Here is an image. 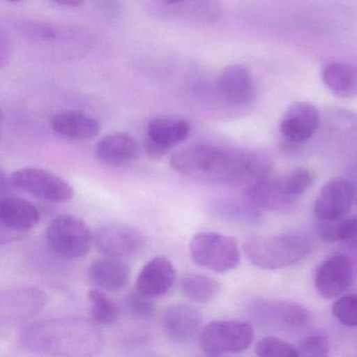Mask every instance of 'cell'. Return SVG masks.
<instances>
[{
  "label": "cell",
  "instance_id": "cell-1",
  "mask_svg": "<svg viewBox=\"0 0 357 357\" xmlns=\"http://www.w3.org/2000/svg\"><path fill=\"white\" fill-rule=\"evenodd\" d=\"M170 164L176 172L190 178L225 185H250L271 170V160L263 154L204 143L177 150Z\"/></svg>",
  "mask_w": 357,
  "mask_h": 357
},
{
  "label": "cell",
  "instance_id": "cell-2",
  "mask_svg": "<svg viewBox=\"0 0 357 357\" xmlns=\"http://www.w3.org/2000/svg\"><path fill=\"white\" fill-rule=\"evenodd\" d=\"M20 340L30 352L51 356H91L104 346L99 328L76 317L35 321L24 328Z\"/></svg>",
  "mask_w": 357,
  "mask_h": 357
},
{
  "label": "cell",
  "instance_id": "cell-3",
  "mask_svg": "<svg viewBox=\"0 0 357 357\" xmlns=\"http://www.w3.org/2000/svg\"><path fill=\"white\" fill-rule=\"evenodd\" d=\"M312 245V237L306 231H287L250 236L244 241L243 252L254 266L273 271L298 262Z\"/></svg>",
  "mask_w": 357,
  "mask_h": 357
},
{
  "label": "cell",
  "instance_id": "cell-4",
  "mask_svg": "<svg viewBox=\"0 0 357 357\" xmlns=\"http://www.w3.org/2000/svg\"><path fill=\"white\" fill-rule=\"evenodd\" d=\"M190 255L196 264L219 273L234 271L241 261L237 240L213 231L196 234L190 241Z\"/></svg>",
  "mask_w": 357,
  "mask_h": 357
},
{
  "label": "cell",
  "instance_id": "cell-5",
  "mask_svg": "<svg viewBox=\"0 0 357 357\" xmlns=\"http://www.w3.org/2000/svg\"><path fill=\"white\" fill-rule=\"evenodd\" d=\"M199 347L210 356L233 354L245 351L254 342V328L238 319L211 321L200 332Z\"/></svg>",
  "mask_w": 357,
  "mask_h": 357
},
{
  "label": "cell",
  "instance_id": "cell-6",
  "mask_svg": "<svg viewBox=\"0 0 357 357\" xmlns=\"http://www.w3.org/2000/svg\"><path fill=\"white\" fill-rule=\"evenodd\" d=\"M47 242L57 256L79 259L91 250L93 234L84 221L70 215H62L47 225Z\"/></svg>",
  "mask_w": 357,
  "mask_h": 357
},
{
  "label": "cell",
  "instance_id": "cell-7",
  "mask_svg": "<svg viewBox=\"0 0 357 357\" xmlns=\"http://www.w3.org/2000/svg\"><path fill=\"white\" fill-rule=\"evenodd\" d=\"M15 189L49 202H66L74 196V188L55 173L38 168H22L9 178Z\"/></svg>",
  "mask_w": 357,
  "mask_h": 357
},
{
  "label": "cell",
  "instance_id": "cell-8",
  "mask_svg": "<svg viewBox=\"0 0 357 357\" xmlns=\"http://www.w3.org/2000/svg\"><path fill=\"white\" fill-rule=\"evenodd\" d=\"M248 204L257 210L288 212L300 198L294 193L287 176H269L268 174L252 181L244 191Z\"/></svg>",
  "mask_w": 357,
  "mask_h": 357
},
{
  "label": "cell",
  "instance_id": "cell-9",
  "mask_svg": "<svg viewBox=\"0 0 357 357\" xmlns=\"http://www.w3.org/2000/svg\"><path fill=\"white\" fill-rule=\"evenodd\" d=\"M252 319L260 325L279 329H298L310 321V313L298 303L257 300L248 307Z\"/></svg>",
  "mask_w": 357,
  "mask_h": 357
},
{
  "label": "cell",
  "instance_id": "cell-10",
  "mask_svg": "<svg viewBox=\"0 0 357 357\" xmlns=\"http://www.w3.org/2000/svg\"><path fill=\"white\" fill-rule=\"evenodd\" d=\"M47 303L45 292L36 288H17L3 292L0 298L1 325H20L40 313Z\"/></svg>",
  "mask_w": 357,
  "mask_h": 357
},
{
  "label": "cell",
  "instance_id": "cell-11",
  "mask_svg": "<svg viewBox=\"0 0 357 357\" xmlns=\"http://www.w3.org/2000/svg\"><path fill=\"white\" fill-rule=\"evenodd\" d=\"M145 240L139 231L124 225H105L93 233V245L104 256H135L143 250Z\"/></svg>",
  "mask_w": 357,
  "mask_h": 357
},
{
  "label": "cell",
  "instance_id": "cell-12",
  "mask_svg": "<svg viewBox=\"0 0 357 357\" xmlns=\"http://www.w3.org/2000/svg\"><path fill=\"white\" fill-rule=\"evenodd\" d=\"M353 280L354 271L350 259L344 255H332L315 271V289L319 296L330 300L350 289Z\"/></svg>",
  "mask_w": 357,
  "mask_h": 357
},
{
  "label": "cell",
  "instance_id": "cell-13",
  "mask_svg": "<svg viewBox=\"0 0 357 357\" xmlns=\"http://www.w3.org/2000/svg\"><path fill=\"white\" fill-rule=\"evenodd\" d=\"M191 132V125L181 119L155 118L147 127L145 149L148 155L160 158L181 145Z\"/></svg>",
  "mask_w": 357,
  "mask_h": 357
},
{
  "label": "cell",
  "instance_id": "cell-14",
  "mask_svg": "<svg viewBox=\"0 0 357 357\" xmlns=\"http://www.w3.org/2000/svg\"><path fill=\"white\" fill-rule=\"evenodd\" d=\"M356 200V189L351 181L336 178L321 187L314 204L319 220H332L346 216Z\"/></svg>",
  "mask_w": 357,
  "mask_h": 357
},
{
  "label": "cell",
  "instance_id": "cell-15",
  "mask_svg": "<svg viewBox=\"0 0 357 357\" xmlns=\"http://www.w3.org/2000/svg\"><path fill=\"white\" fill-rule=\"evenodd\" d=\"M321 124L319 110L308 102H296L286 110L280 122V132L291 145H300L314 135Z\"/></svg>",
  "mask_w": 357,
  "mask_h": 357
},
{
  "label": "cell",
  "instance_id": "cell-16",
  "mask_svg": "<svg viewBox=\"0 0 357 357\" xmlns=\"http://www.w3.org/2000/svg\"><path fill=\"white\" fill-rule=\"evenodd\" d=\"M162 323L169 340L176 344H189L199 337L202 315L195 307L178 303L167 309Z\"/></svg>",
  "mask_w": 357,
  "mask_h": 357
},
{
  "label": "cell",
  "instance_id": "cell-17",
  "mask_svg": "<svg viewBox=\"0 0 357 357\" xmlns=\"http://www.w3.org/2000/svg\"><path fill=\"white\" fill-rule=\"evenodd\" d=\"M217 89L223 103L233 107L246 105L254 99V81L248 68L239 64L227 66L222 70Z\"/></svg>",
  "mask_w": 357,
  "mask_h": 357
},
{
  "label": "cell",
  "instance_id": "cell-18",
  "mask_svg": "<svg viewBox=\"0 0 357 357\" xmlns=\"http://www.w3.org/2000/svg\"><path fill=\"white\" fill-rule=\"evenodd\" d=\"M176 271L174 265L164 256L151 259L139 271L137 290L144 296L155 298L166 294L174 285Z\"/></svg>",
  "mask_w": 357,
  "mask_h": 357
},
{
  "label": "cell",
  "instance_id": "cell-19",
  "mask_svg": "<svg viewBox=\"0 0 357 357\" xmlns=\"http://www.w3.org/2000/svg\"><path fill=\"white\" fill-rule=\"evenodd\" d=\"M89 278L101 289L110 292L121 291L130 282L131 268L123 258L104 256L91 265Z\"/></svg>",
  "mask_w": 357,
  "mask_h": 357
},
{
  "label": "cell",
  "instance_id": "cell-20",
  "mask_svg": "<svg viewBox=\"0 0 357 357\" xmlns=\"http://www.w3.org/2000/svg\"><path fill=\"white\" fill-rule=\"evenodd\" d=\"M96 154L100 162L109 166H128L139 158V146L127 133H112L98 143Z\"/></svg>",
  "mask_w": 357,
  "mask_h": 357
},
{
  "label": "cell",
  "instance_id": "cell-21",
  "mask_svg": "<svg viewBox=\"0 0 357 357\" xmlns=\"http://www.w3.org/2000/svg\"><path fill=\"white\" fill-rule=\"evenodd\" d=\"M40 219V211L29 200L9 196L0 202V221L10 231H30L38 225Z\"/></svg>",
  "mask_w": 357,
  "mask_h": 357
},
{
  "label": "cell",
  "instance_id": "cell-22",
  "mask_svg": "<svg viewBox=\"0 0 357 357\" xmlns=\"http://www.w3.org/2000/svg\"><path fill=\"white\" fill-rule=\"evenodd\" d=\"M51 127L57 135L73 139L86 141L100 132V124L95 118L79 112H62L54 114Z\"/></svg>",
  "mask_w": 357,
  "mask_h": 357
},
{
  "label": "cell",
  "instance_id": "cell-23",
  "mask_svg": "<svg viewBox=\"0 0 357 357\" xmlns=\"http://www.w3.org/2000/svg\"><path fill=\"white\" fill-rule=\"evenodd\" d=\"M324 84L342 99L357 98V64L330 62L321 70Z\"/></svg>",
  "mask_w": 357,
  "mask_h": 357
},
{
  "label": "cell",
  "instance_id": "cell-24",
  "mask_svg": "<svg viewBox=\"0 0 357 357\" xmlns=\"http://www.w3.org/2000/svg\"><path fill=\"white\" fill-rule=\"evenodd\" d=\"M317 234L324 241L346 242L348 245L356 248L357 216L319 220Z\"/></svg>",
  "mask_w": 357,
  "mask_h": 357
},
{
  "label": "cell",
  "instance_id": "cell-25",
  "mask_svg": "<svg viewBox=\"0 0 357 357\" xmlns=\"http://www.w3.org/2000/svg\"><path fill=\"white\" fill-rule=\"evenodd\" d=\"M181 291L185 298L195 303H208L220 291V284L204 275H185L181 281Z\"/></svg>",
  "mask_w": 357,
  "mask_h": 357
},
{
  "label": "cell",
  "instance_id": "cell-26",
  "mask_svg": "<svg viewBox=\"0 0 357 357\" xmlns=\"http://www.w3.org/2000/svg\"><path fill=\"white\" fill-rule=\"evenodd\" d=\"M89 309L96 323L109 325L116 323L121 315L118 305L102 290L91 289L89 292Z\"/></svg>",
  "mask_w": 357,
  "mask_h": 357
},
{
  "label": "cell",
  "instance_id": "cell-27",
  "mask_svg": "<svg viewBox=\"0 0 357 357\" xmlns=\"http://www.w3.org/2000/svg\"><path fill=\"white\" fill-rule=\"evenodd\" d=\"M124 307L126 312L139 319H152L156 312V305L153 298L144 296L141 292H130L125 298Z\"/></svg>",
  "mask_w": 357,
  "mask_h": 357
},
{
  "label": "cell",
  "instance_id": "cell-28",
  "mask_svg": "<svg viewBox=\"0 0 357 357\" xmlns=\"http://www.w3.org/2000/svg\"><path fill=\"white\" fill-rule=\"evenodd\" d=\"M256 354L261 357H298V349L273 336H266L259 340Z\"/></svg>",
  "mask_w": 357,
  "mask_h": 357
},
{
  "label": "cell",
  "instance_id": "cell-29",
  "mask_svg": "<svg viewBox=\"0 0 357 357\" xmlns=\"http://www.w3.org/2000/svg\"><path fill=\"white\" fill-rule=\"evenodd\" d=\"M332 312L338 321L348 327H357V294L342 296L334 302Z\"/></svg>",
  "mask_w": 357,
  "mask_h": 357
},
{
  "label": "cell",
  "instance_id": "cell-30",
  "mask_svg": "<svg viewBox=\"0 0 357 357\" xmlns=\"http://www.w3.org/2000/svg\"><path fill=\"white\" fill-rule=\"evenodd\" d=\"M296 349L300 356H327L330 350L329 340L323 334H311L301 340Z\"/></svg>",
  "mask_w": 357,
  "mask_h": 357
},
{
  "label": "cell",
  "instance_id": "cell-31",
  "mask_svg": "<svg viewBox=\"0 0 357 357\" xmlns=\"http://www.w3.org/2000/svg\"><path fill=\"white\" fill-rule=\"evenodd\" d=\"M20 33L32 40L50 41L57 38V31L47 22L26 20L18 24Z\"/></svg>",
  "mask_w": 357,
  "mask_h": 357
},
{
  "label": "cell",
  "instance_id": "cell-32",
  "mask_svg": "<svg viewBox=\"0 0 357 357\" xmlns=\"http://www.w3.org/2000/svg\"><path fill=\"white\" fill-rule=\"evenodd\" d=\"M95 6L103 15L114 20L120 17L123 12L122 0H95Z\"/></svg>",
  "mask_w": 357,
  "mask_h": 357
},
{
  "label": "cell",
  "instance_id": "cell-33",
  "mask_svg": "<svg viewBox=\"0 0 357 357\" xmlns=\"http://www.w3.org/2000/svg\"><path fill=\"white\" fill-rule=\"evenodd\" d=\"M11 43H10L9 38H7L3 33L1 38H0V63H1V68H3L7 63L10 55H11Z\"/></svg>",
  "mask_w": 357,
  "mask_h": 357
},
{
  "label": "cell",
  "instance_id": "cell-34",
  "mask_svg": "<svg viewBox=\"0 0 357 357\" xmlns=\"http://www.w3.org/2000/svg\"><path fill=\"white\" fill-rule=\"evenodd\" d=\"M52 1L62 7H79L84 3L85 0H52Z\"/></svg>",
  "mask_w": 357,
  "mask_h": 357
},
{
  "label": "cell",
  "instance_id": "cell-35",
  "mask_svg": "<svg viewBox=\"0 0 357 357\" xmlns=\"http://www.w3.org/2000/svg\"><path fill=\"white\" fill-rule=\"evenodd\" d=\"M162 1L169 3V5H177V3H185V1H189V0H162Z\"/></svg>",
  "mask_w": 357,
  "mask_h": 357
},
{
  "label": "cell",
  "instance_id": "cell-36",
  "mask_svg": "<svg viewBox=\"0 0 357 357\" xmlns=\"http://www.w3.org/2000/svg\"><path fill=\"white\" fill-rule=\"evenodd\" d=\"M7 1H9V3H18L20 0H7Z\"/></svg>",
  "mask_w": 357,
  "mask_h": 357
},
{
  "label": "cell",
  "instance_id": "cell-37",
  "mask_svg": "<svg viewBox=\"0 0 357 357\" xmlns=\"http://www.w3.org/2000/svg\"><path fill=\"white\" fill-rule=\"evenodd\" d=\"M356 198H357V191H356Z\"/></svg>",
  "mask_w": 357,
  "mask_h": 357
}]
</instances>
